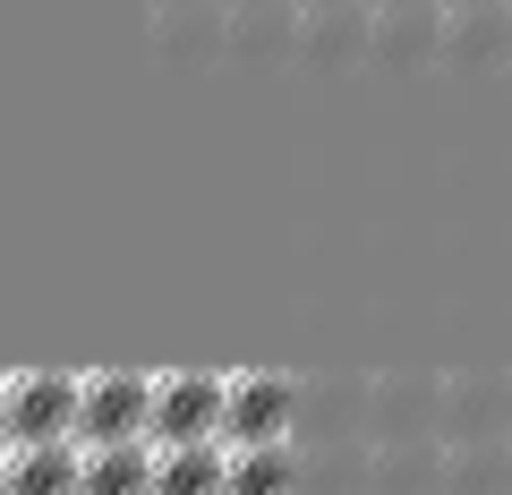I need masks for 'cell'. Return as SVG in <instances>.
I'll use <instances>...</instances> for the list:
<instances>
[{
	"instance_id": "6da1fadb",
	"label": "cell",
	"mask_w": 512,
	"mask_h": 495,
	"mask_svg": "<svg viewBox=\"0 0 512 495\" xmlns=\"http://www.w3.org/2000/svg\"><path fill=\"white\" fill-rule=\"evenodd\" d=\"M419 436H444V376L376 367L367 376V444H419Z\"/></svg>"
},
{
	"instance_id": "7a4b0ae2",
	"label": "cell",
	"mask_w": 512,
	"mask_h": 495,
	"mask_svg": "<svg viewBox=\"0 0 512 495\" xmlns=\"http://www.w3.org/2000/svg\"><path fill=\"white\" fill-rule=\"evenodd\" d=\"M231 419V376L214 367H163L154 376V444H205Z\"/></svg>"
},
{
	"instance_id": "3957f363",
	"label": "cell",
	"mask_w": 512,
	"mask_h": 495,
	"mask_svg": "<svg viewBox=\"0 0 512 495\" xmlns=\"http://www.w3.org/2000/svg\"><path fill=\"white\" fill-rule=\"evenodd\" d=\"M231 43V9L222 0H154L146 9V52L163 69H214Z\"/></svg>"
},
{
	"instance_id": "277c9868",
	"label": "cell",
	"mask_w": 512,
	"mask_h": 495,
	"mask_svg": "<svg viewBox=\"0 0 512 495\" xmlns=\"http://www.w3.org/2000/svg\"><path fill=\"white\" fill-rule=\"evenodd\" d=\"M77 436H86V444H128V436H154V376H137V367H86Z\"/></svg>"
},
{
	"instance_id": "5b68a950",
	"label": "cell",
	"mask_w": 512,
	"mask_h": 495,
	"mask_svg": "<svg viewBox=\"0 0 512 495\" xmlns=\"http://www.w3.org/2000/svg\"><path fill=\"white\" fill-rule=\"evenodd\" d=\"M231 444H299V376H274V367H231V419H222Z\"/></svg>"
},
{
	"instance_id": "8992f818",
	"label": "cell",
	"mask_w": 512,
	"mask_h": 495,
	"mask_svg": "<svg viewBox=\"0 0 512 495\" xmlns=\"http://www.w3.org/2000/svg\"><path fill=\"white\" fill-rule=\"evenodd\" d=\"M77 402H86V376L69 367H9L0 410H9V436H77Z\"/></svg>"
},
{
	"instance_id": "52a82bcc",
	"label": "cell",
	"mask_w": 512,
	"mask_h": 495,
	"mask_svg": "<svg viewBox=\"0 0 512 495\" xmlns=\"http://www.w3.org/2000/svg\"><path fill=\"white\" fill-rule=\"evenodd\" d=\"M367 69H384V77L444 69V0H419V9H376V26H367Z\"/></svg>"
},
{
	"instance_id": "ba28073f",
	"label": "cell",
	"mask_w": 512,
	"mask_h": 495,
	"mask_svg": "<svg viewBox=\"0 0 512 495\" xmlns=\"http://www.w3.org/2000/svg\"><path fill=\"white\" fill-rule=\"evenodd\" d=\"M512 436V376L504 367H444V444Z\"/></svg>"
},
{
	"instance_id": "9c48e42d",
	"label": "cell",
	"mask_w": 512,
	"mask_h": 495,
	"mask_svg": "<svg viewBox=\"0 0 512 495\" xmlns=\"http://www.w3.org/2000/svg\"><path fill=\"white\" fill-rule=\"evenodd\" d=\"M350 436H367V376L308 367L299 376V444H350Z\"/></svg>"
},
{
	"instance_id": "30bf717a",
	"label": "cell",
	"mask_w": 512,
	"mask_h": 495,
	"mask_svg": "<svg viewBox=\"0 0 512 495\" xmlns=\"http://www.w3.org/2000/svg\"><path fill=\"white\" fill-rule=\"evenodd\" d=\"M0 487L9 495H77L86 487V436H9Z\"/></svg>"
},
{
	"instance_id": "8fae6325",
	"label": "cell",
	"mask_w": 512,
	"mask_h": 495,
	"mask_svg": "<svg viewBox=\"0 0 512 495\" xmlns=\"http://www.w3.org/2000/svg\"><path fill=\"white\" fill-rule=\"evenodd\" d=\"M367 26L376 9H299V69L308 77H342V69H367Z\"/></svg>"
},
{
	"instance_id": "7c38bea8",
	"label": "cell",
	"mask_w": 512,
	"mask_h": 495,
	"mask_svg": "<svg viewBox=\"0 0 512 495\" xmlns=\"http://www.w3.org/2000/svg\"><path fill=\"white\" fill-rule=\"evenodd\" d=\"M222 60L231 69H282V60H299V0H248V9H231Z\"/></svg>"
},
{
	"instance_id": "4fadbf2b",
	"label": "cell",
	"mask_w": 512,
	"mask_h": 495,
	"mask_svg": "<svg viewBox=\"0 0 512 495\" xmlns=\"http://www.w3.org/2000/svg\"><path fill=\"white\" fill-rule=\"evenodd\" d=\"M512 60V0H487V9H444V69L478 77Z\"/></svg>"
},
{
	"instance_id": "5bb4252c",
	"label": "cell",
	"mask_w": 512,
	"mask_h": 495,
	"mask_svg": "<svg viewBox=\"0 0 512 495\" xmlns=\"http://www.w3.org/2000/svg\"><path fill=\"white\" fill-rule=\"evenodd\" d=\"M163 478V444L128 436V444H86V487L77 495H154Z\"/></svg>"
},
{
	"instance_id": "9a60e30c",
	"label": "cell",
	"mask_w": 512,
	"mask_h": 495,
	"mask_svg": "<svg viewBox=\"0 0 512 495\" xmlns=\"http://www.w3.org/2000/svg\"><path fill=\"white\" fill-rule=\"evenodd\" d=\"M367 495H444V436H419V444H376Z\"/></svg>"
},
{
	"instance_id": "2e32d148",
	"label": "cell",
	"mask_w": 512,
	"mask_h": 495,
	"mask_svg": "<svg viewBox=\"0 0 512 495\" xmlns=\"http://www.w3.org/2000/svg\"><path fill=\"white\" fill-rule=\"evenodd\" d=\"M367 470H376V444H299V495H367Z\"/></svg>"
},
{
	"instance_id": "e0dca14e",
	"label": "cell",
	"mask_w": 512,
	"mask_h": 495,
	"mask_svg": "<svg viewBox=\"0 0 512 495\" xmlns=\"http://www.w3.org/2000/svg\"><path fill=\"white\" fill-rule=\"evenodd\" d=\"M154 495H231V436L163 444V478H154Z\"/></svg>"
},
{
	"instance_id": "ac0fdd59",
	"label": "cell",
	"mask_w": 512,
	"mask_h": 495,
	"mask_svg": "<svg viewBox=\"0 0 512 495\" xmlns=\"http://www.w3.org/2000/svg\"><path fill=\"white\" fill-rule=\"evenodd\" d=\"M444 495H512V436L444 444Z\"/></svg>"
},
{
	"instance_id": "d6986e66",
	"label": "cell",
	"mask_w": 512,
	"mask_h": 495,
	"mask_svg": "<svg viewBox=\"0 0 512 495\" xmlns=\"http://www.w3.org/2000/svg\"><path fill=\"white\" fill-rule=\"evenodd\" d=\"M231 495H299V444H231Z\"/></svg>"
},
{
	"instance_id": "ffe728a7",
	"label": "cell",
	"mask_w": 512,
	"mask_h": 495,
	"mask_svg": "<svg viewBox=\"0 0 512 495\" xmlns=\"http://www.w3.org/2000/svg\"><path fill=\"white\" fill-rule=\"evenodd\" d=\"M299 9H359V0H299Z\"/></svg>"
},
{
	"instance_id": "44dd1931",
	"label": "cell",
	"mask_w": 512,
	"mask_h": 495,
	"mask_svg": "<svg viewBox=\"0 0 512 495\" xmlns=\"http://www.w3.org/2000/svg\"><path fill=\"white\" fill-rule=\"evenodd\" d=\"M367 9H419V0H367Z\"/></svg>"
},
{
	"instance_id": "7402d4cb",
	"label": "cell",
	"mask_w": 512,
	"mask_h": 495,
	"mask_svg": "<svg viewBox=\"0 0 512 495\" xmlns=\"http://www.w3.org/2000/svg\"><path fill=\"white\" fill-rule=\"evenodd\" d=\"M444 9H487V0H444Z\"/></svg>"
}]
</instances>
